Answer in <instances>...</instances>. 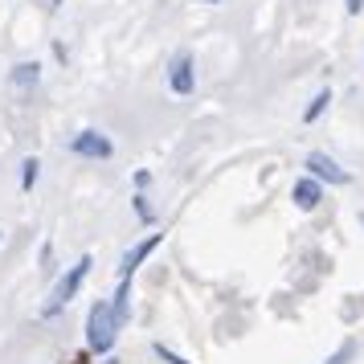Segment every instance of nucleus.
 <instances>
[{
	"mask_svg": "<svg viewBox=\"0 0 364 364\" xmlns=\"http://www.w3.org/2000/svg\"><path fill=\"white\" fill-rule=\"evenodd\" d=\"M115 336H119V319L111 311V303H95L90 315H86V348L95 352V356H107L111 348H115Z\"/></svg>",
	"mask_w": 364,
	"mask_h": 364,
	"instance_id": "nucleus-1",
	"label": "nucleus"
},
{
	"mask_svg": "<svg viewBox=\"0 0 364 364\" xmlns=\"http://www.w3.org/2000/svg\"><path fill=\"white\" fill-rule=\"evenodd\" d=\"M90 254H82V258H78V262L70 266V274L62 282H58V287H53V299H50V307H46V315H53V311H62V307H66L70 299L78 295V287H82V279L86 274H90Z\"/></svg>",
	"mask_w": 364,
	"mask_h": 364,
	"instance_id": "nucleus-2",
	"label": "nucleus"
},
{
	"mask_svg": "<svg viewBox=\"0 0 364 364\" xmlns=\"http://www.w3.org/2000/svg\"><path fill=\"white\" fill-rule=\"evenodd\" d=\"M70 151L82 156V160H107L115 148H111V139H107L102 132H78L74 139H70Z\"/></svg>",
	"mask_w": 364,
	"mask_h": 364,
	"instance_id": "nucleus-3",
	"label": "nucleus"
},
{
	"mask_svg": "<svg viewBox=\"0 0 364 364\" xmlns=\"http://www.w3.org/2000/svg\"><path fill=\"white\" fill-rule=\"evenodd\" d=\"M307 172H311L319 184H348V181H352V176L331 160L328 151H311V156H307Z\"/></svg>",
	"mask_w": 364,
	"mask_h": 364,
	"instance_id": "nucleus-4",
	"label": "nucleus"
},
{
	"mask_svg": "<svg viewBox=\"0 0 364 364\" xmlns=\"http://www.w3.org/2000/svg\"><path fill=\"white\" fill-rule=\"evenodd\" d=\"M168 86H172V95H193V90H197V74H193V58H188V53H176V58H172Z\"/></svg>",
	"mask_w": 364,
	"mask_h": 364,
	"instance_id": "nucleus-5",
	"label": "nucleus"
},
{
	"mask_svg": "<svg viewBox=\"0 0 364 364\" xmlns=\"http://www.w3.org/2000/svg\"><path fill=\"white\" fill-rule=\"evenodd\" d=\"M291 200H295L303 213H311L315 205L323 200V184L315 181V176H303V181H295V188H291Z\"/></svg>",
	"mask_w": 364,
	"mask_h": 364,
	"instance_id": "nucleus-6",
	"label": "nucleus"
},
{
	"mask_svg": "<svg viewBox=\"0 0 364 364\" xmlns=\"http://www.w3.org/2000/svg\"><path fill=\"white\" fill-rule=\"evenodd\" d=\"M160 242H164V233H148V237H144V242H139V246H135L132 254H127V258H123V266H119V274H123V279H132L135 270H139V262H144V258H148L151 250L160 246Z\"/></svg>",
	"mask_w": 364,
	"mask_h": 364,
	"instance_id": "nucleus-7",
	"label": "nucleus"
},
{
	"mask_svg": "<svg viewBox=\"0 0 364 364\" xmlns=\"http://www.w3.org/2000/svg\"><path fill=\"white\" fill-rule=\"evenodd\" d=\"M37 78H41V66H37V62H21V66H13V74H9L13 86H37Z\"/></svg>",
	"mask_w": 364,
	"mask_h": 364,
	"instance_id": "nucleus-8",
	"label": "nucleus"
},
{
	"mask_svg": "<svg viewBox=\"0 0 364 364\" xmlns=\"http://www.w3.org/2000/svg\"><path fill=\"white\" fill-rule=\"evenodd\" d=\"M127 299H132V282H127V279H119V291H115V299H111V311H115L119 323L127 319Z\"/></svg>",
	"mask_w": 364,
	"mask_h": 364,
	"instance_id": "nucleus-9",
	"label": "nucleus"
},
{
	"mask_svg": "<svg viewBox=\"0 0 364 364\" xmlns=\"http://www.w3.org/2000/svg\"><path fill=\"white\" fill-rule=\"evenodd\" d=\"M328 102H331V90H319V95L307 102V111H303V123H315V119L328 111Z\"/></svg>",
	"mask_w": 364,
	"mask_h": 364,
	"instance_id": "nucleus-10",
	"label": "nucleus"
},
{
	"mask_svg": "<svg viewBox=\"0 0 364 364\" xmlns=\"http://www.w3.org/2000/svg\"><path fill=\"white\" fill-rule=\"evenodd\" d=\"M37 172H41V164L29 156V160L21 164V188H33V184H37Z\"/></svg>",
	"mask_w": 364,
	"mask_h": 364,
	"instance_id": "nucleus-11",
	"label": "nucleus"
},
{
	"mask_svg": "<svg viewBox=\"0 0 364 364\" xmlns=\"http://www.w3.org/2000/svg\"><path fill=\"white\" fill-rule=\"evenodd\" d=\"M352 356H356V344H352V340H344V348H340V352H331L323 364H348Z\"/></svg>",
	"mask_w": 364,
	"mask_h": 364,
	"instance_id": "nucleus-12",
	"label": "nucleus"
},
{
	"mask_svg": "<svg viewBox=\"0 0 364 364\" xmlns=\"http://www.w3.org/2000/svg\"><path fill=\"white\" fill-rule=\"evenodd\" d=\"M135 213H139V221H144V225H151V221H156V213H151V205H148V197H144V193L135 197Z\"/></svg>",
	"mask_w": 364,
	"mask_h": 364,
	"instance_id": "nucleus-13",
	"label": "nucleus"
},
{
	"mask_svg": "<svg viewBox=\"0 0 364 364\" xmlns=\"http://www.w3.org/2000/svg\"><path fill=\"white\" fill-rule=\"evenodd\" d=\"M151 352H156V356H160V360H164V364H188V360H184V356H176V352H172V348H164V344H156V348H151Z\"/></svg>",
	"mask_w": 364,
	"mask_h": 364,
	"instance_id": "nucleus-14",
	"label": "nucleus"
},
{
	"mask_svg": "<svg viewBox=\"0 0 364 364\" xmlns=\"http://www.w3.org/2000/svg\"><path fill=\"white\" fill-rule=\"evenodd\" d=\"M344 4H348V13H352V17H360V13H364V0H344Z\"/></svg>",
	"mask_w": 364,
	"mask_h": 364,
	"instance_id": "nucleus-15",
	"label": "nucleus"
},
{
	"mask_svg": "<svg viewBox=\"0 0 364 364\" xmlns=\"http://www.w3.org/2000/svg\"><path fill=\"white\" fill-rule=\"evenodd\" d=\"M200 4H217V0H200Z\"/></svg>",
	"mask_w": 364,
	"mask_h": 364,
	"instance_id": "nucleus-16",
	"label": "nucleus"
},
{
	"mask_svg": "<svg viewBox=\"0 0 364 364\" xmlns=\"http://www.w3.org/2000/svg\"><path fill=\"white\" fill-rule=\"evenodd\" d=\"M360 225H364V213H360Z\"/></svg>",
	"mask_w": 364,
	"mask_h": 364,
	"instance_id": "nucleus-17",
	"label": "nucleus"
}]
</instances>
